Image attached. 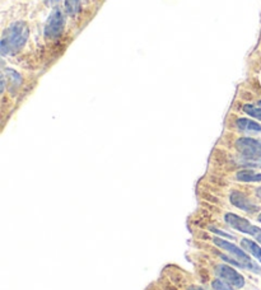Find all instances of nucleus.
<instances>
[{"label": "nucleus", "instance_id": "12", "mask_svg": "<svg viewBox=\"0 0 261 290\" xmlns=\"http://www.w3.org/2000/svg\"><path fill=\"white\" fill-rule=\"evenodd\" d=\"M243 111L247 115H250L251 117H255V119L260 120L261 121V107H255L252 105H245L243 106Z\"/></svg>", "mask_w": 261, "mask_h": 290}, {"label": "nucleus", "instance_id": "19", "mask_svg": "<svg viewBox=\"0 0 261 290\" xmlns=\"http://www.w3.org/2000/svg\"><path fill=\"white\" fill-rule=\"evenodd\" d=\"M191 290H204V289H201V287H198V286H193V287H190Z\"/></svg>", "mask_w": 261, "mask_h": 290}, {"label": "nucleus", "instance_id": "9", "mask_svg": "<svg viewBox=\"0 0 261 290\" xmlns=\"http://www.w3.org/2000/svg\"><path fill=\"white\" fill-rule=\"evenodd\" d=\"M241 245H242L243 250L247 251L256 260H258V261L261 262V247L257 243L251 239H242L241 240Z\"/></svg>", "mask_w": 261, "mask_h": 290}, {"label": "nucleus", "instance_id": "16", "mask_svg": "<svg viewBox=\"0 0 261 290\" xmlns=\"http://www.w3.org/2000/svg\"><path fill=\"white\" fill-rule=\"evenodd\" d=\"M251 235H252V237L255 238V239L257 240V242L261 245V229H260V228H258V227L253 228V232H252V234H251Z\"/></svg>", "mask_w": 261, "mask_h": 290}, {"label": "nucleus", "instance_id": "11", "mask_svg": "<svg viewBox=\"0 0 261 290\" xmlns=\"http://www.w3.org/2000/svg\"><path fill=\"white\" fill-rule=\"evenodd\" d=\"M65 9L70 16H77L80 11V0H65Z\"/></svg>", "mask_w": 261, "mask_h": 290}, {"label": "nucleus", "instance_id": "8", "mask_svg": "<svg viewBox=\"0 0 261 290\" xmlns=\"http://www.w3.org/2000/svg\"><path fill=\"white\" fill-rule=\"evenodd\" d=\"M237 127L241 131L245 132H255V134H261V125L257 122L248 119H238Z\"/></svg>", "mask_w": 261, "mask_h": 290}, {"label": "nucleus", "instance_id": "1", "mask_svg": "<svg viewBox=\"0 0 261 290\" xmlns=\"http://www.w3.org/2000/svg\"><path fill=\"white\" fill-rule=\"evenodd\" d=\"M28 34V26L24 22H16V23L11 24L2 37V43H0L2 54L14 55V54L19 53L21 49H23V46L26 45Z\"/></svg>", "mask_w": 261, "mask_h": 290}, {"label": "nucleus", "instance_id": "20", "mask_svg": "<svg viewBox=\"0 0 261 290\" xmlns=\"http://www.w3.org/2000/svg\"><path fill=\"white\" fill-rule=\"evenodd\" d=\"M257 220H258V222H260V223H261V214H260V215H258V218H257Z\"/></svg>", "mask_w": 261, "mask_h": 290}, {"label": "nucleus", "instance_id": "2", "mask_svg": "<svg viewBox=\"0 0 261 290\" xmlns=\"http://www.w3.org/2000/svg\"><path fill=\"white\" fill-rule=\"evenodd\" d=\"M214 243H215L218 247H221L222 250L230 252L231 255L235 257L236 261L240 264L241 267H245V269H248L252 272H257V274L261 272L260 267L247 256V253L245 252V250H241V248H238L237 246H235L233 243L227 242V240L225 239H221V238H214Z\"/></svg>", "mask_w": 261, "mask_h": 290}, {"label": "nucleus", "instance_id": "17", "mask_svg": "<svg viewBox=\"0 0 261 290\" xmlns=\"http://www.w3.org/2000/svg\"><path fill=\"white\" fill-rule=\"evenodd\" d=\"M48 2V4H50V6H54V4L58 3V0H46Z\"/></svg>", "mask_w": 261, "mask_h": 290}, {"label": "nucleus", "instance_id": "6", "mask_svg": "<svg viewBox=\"0 0 261 290\" xmlns=\"http://www.w3.org/2000/svg\"><path fill=\"white\" fill-rule=\"evenodd\" d=\"M225 219L226 222H227L231 227L235 228V229L240 230V232L242 233H246V234L250 235L252 234L255 225L251 224V223L248 222L247 219H245V218H241V216L236 215V214L227 213L225 216Z\"/></svg>", "mask_w": 261, "mask_h": 290}, {"label": "nucleus", "instance_id": "14", "mask_svg": "<svg viewBox=\"0 0 261 290\" xmlns=\"http://www.w3.org/2000/svg\"><path fill=\"white\" fill-rule=\"evenodd\" d=\"M243 164L247 167H255V168H261V156L253 157V158H245L243 159Z\"/></svg>", "mask_w": 261, "mask_h": 290}, {"label": "nucleus", "instance_id": "7", "mask_svg": "<svg viewBox=\"0 0 261 290\" xmlns=\"http://www.w3.org/2000/svg\"><path fill=\"white\" fill-rule=\"evenodd\" d=\"M231 203H232V205H235L236 208L240 209V210L247 211V213H255V211L258 210L257 205L251 203L247 196L238 192V191H233V192L231 194Z\"/></svg>", "mask_w": 261, "mask_h": 290}, {"label": "nucleus", "instance_id": "21", "mask_svg": "<svg viewBox=\"0 0 261 290\" xmlns=\"http://www.w3.org/2000/svg\"><path fill=\"white\" fill-rule=\"evenodd\" d=\"M258 106H260V107H261V101H258Z\"/></svg>", "mask_w": 261, "mask_h": 290}, {"label": "nucleus", "instance_id": "18", "mask_svg": "<svg viewBox=\"0 0 261 290\" xmlns=\"http://www.w3.org/2000/svg\"><path fill=\"white\" fill-rule=\"evenodd\" d=\"M256 195H257V198L261 200V187H258L257 190H256Z\"/></svg>", "mask_w": 261, "mask_h": 290}, {"label": "nucleus", "instance_id": "3", "mask_svg": "<svg viewBox=\"0 0 261 290\" xmlns=\"http://www.w3.org/2000/svg\"><path fill=\"white\" fill-rule=\"evenodd\" d=\"M236 147L245 158L261 156V140L252 139V137H241L236 141Z\"/></svg>", "mask_w": 261, "mask_h": 290}, {"label": "nucleus", "instance_id": "10", "mask_svg": "<svg viewBox=\"0 0 261 290\" xmlns=\"http://www.w3.org/2000/svg\"><path fill=\"white\" fill-rule=\"evenodd\" d=\"M237 179L242 182H261V173H255L253 171H241L237 173Z\"/></svg>", "mask_w": 261, "mask_h": 290}, {"label": "nucleus", "instance_id": "15", "mask_svg": "<svg viewBox=\"0 0 261 290\" xmlns=\"http://www.w3.org/2000/svg\"><path fill=\"white\" fill-rule=\"evenodd\" d=\"M7 74H8L9 79L12 80V83H14L16 85L21 84V75H19L18 73H16V71L12 70V69H8V70H7Z\"/></svg>", "mask_w": 261, "mask_h": 290}, {"label": "nucleus", "instance_id": "5", "mask_svg": "<svg viewBox=\"0 0 261 290\" xmlns=\"http://www.w3.org/2000/svg\"><path fill=\"white\" fill-rule=\"evenodd\" d=\"M64 28V16L61 13V11L55 9L53 13L49 17L48 22L45 24V34L46 37L54 38L60 36L61 32Z\"/></svg>", "mask_w": 261, "mask_h": 290}, {"label": "nucleus", "instance_id": "13", "mask_svg": "<svg viewBox=\"0 0 261 290\" xmlns=\"http://www.w3.org/2000/svg\"><path fill=\"white\" fill-rule=\"evenodd\" d=\"M214 290H235V287L231 284H228L225 280H214L213 281Z\"/></svg>", "mask_w": 261, "mask_h": 290}, {"label": "nucleus", "instance_id": "4", "mask_svg": "<svg viewBox=\"0 0 261 290\" xmlns=\"http://www.w3.org/2000/svg\"><path fill=\"white\" fill-rule=\"evenodd\" d=\"M216 274L219 275L222 280L227 281L228 284H231L236 289H240L245 285V279H243L242 275L236 271L233 267L228 266V265H218L216 266Z\"/></svg>", "mask_w": 261, "mask_h": 290}]
</instances>
